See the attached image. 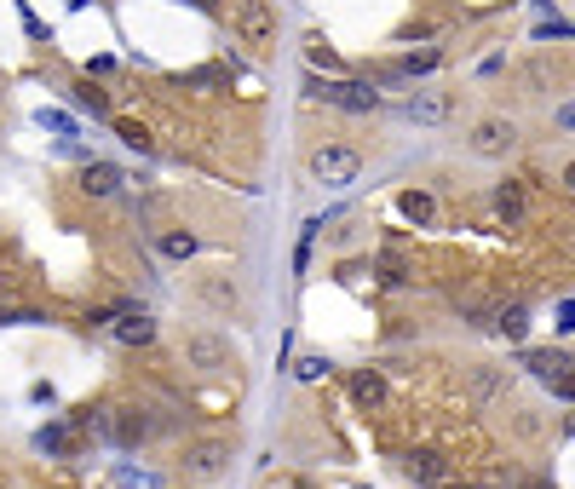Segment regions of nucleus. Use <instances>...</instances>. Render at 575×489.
<instances>
[{
	"mask_svg": "<svg viewBox=\"0 0 575 489\" xmlns=\"http://www.w3.org/2000/svg\"><path fill=\"white\" fill-rule=\"evenodd\" d=\"M35 449H41V455H69V426L64 420L41 426V432H35Z\"/></svg>",
	"mask_w": 575,
	"mask_h": 489,
	"instance_id": "4be33fe9",
	"label": "nucleus"
},
{
	"mask_svg": "<svg viewBox=\"0 0 575 489\" xmlns=\"http://www.w3.org/2000/svg\"><path fill=\"white\" fill-rule=\"evenodd\" d=\"M225 466H230V443H225V438H196V443H184V478H202V484H213Z\"/></svg>",
	"mask_w": 575,
	"mask_h": 489,
	"instance_id": "39448f33",
	"label": "nucleus"
},
{
	"mask_svg": "<svg viewBox=\"0 0 575 489\" xmlns=\"http://www.w3.org/2000/svg\"><path fill=\"white\" fill-rule=\"evenodd\" d=\"M564 190H575V162H570V167H564Z\"/></svg>",
	"mask_w": 575,
	"mask_h": 489,
	"instance_id": "473e14b6",
	"label": "nucleus"
},
{
	"mask_svg": "<svg viewBox=\"0 0 575 489\" xmlns=\"http://www.w3.org/2000/svg\"><path fill=\"white\" fill-rule=\"evenodd\" d=\"M305 64H311V75H340V70H345V64H340V52L328 47V41H322L317 29L305 35Z\"/></svg>",
	"mask_w": 575,
	"mask_h": 489,
	"instance_id": "4468645a",
	"label": "nucleus"
},
{
	"mask_svg": "<svg viewBox=\"0 0 575 489\" xmlns=\"http://www.w3.org/2000/svg\"><path fill=\"white\" fill-rule=\"evenodd\" d=\"M115 139L127 144V150H138V156H150V133L138 121H115Z\"/></svg>",
	"mask_w": 575,
	"mask_h": 489,
	"instance_id": "b1692460",
	"label": "nucleus"
},
{
	"mask_svg": "<svg viewBox=\"0 0 575 489\" xmlns=\"http://www.w3.org/2000/svg\"><path fill=\"white\" fill-rule=\"evenodd\" d=\"M110 415H115V409H81L69 426H75V432H110Z\"/></svg>",
	"mask_w": 575,
	"mask_h": 489,
	"instance_id": "a878e982",
	"label": "nucleus"
},
{
	"mask_svg": "<svg viewBox=\"0 0 575 489\" xmlns=\"http://www.w3.org/2000/svg\"><path fill=\"white\" fill-rule=\"evenodd\" d=\"M403 265H397V259H386V265H380V288H403Z\"/></svg>",
	"mask_w": 575,
	"mask_h": 489,
	"instance_id": "7c9ffc66",
	"label": "nucleus"
},
{
	"mask_svg": "<svg viewBox=\"0 0 575 489\" xmlns=\"http://www.w3.org/2000/svg\"><path fill=\"white\" fill-rule=\"evenodd\" d=\"M524 369L529 374H541V380H558V374H564V369H575V363H570V351H524Z\"/></svg>",
	"mask_w": 575,
	"mask_h": 489,
	"instance_id": "f3484780",
	"label": "nucleus"
},
{
	"mask_svg": "<svg viewBox=\"0 0 575 489\" xmlns=\"http://www.w3.org/2000/svg\"><path fill=\"white\" fill-rule=\"evenodd\" d=\"M156 248H161L167 259H179V265H184V259H196V254H202V242H196L190 231H179V225H167V231H156Z\"/></svg>",
	"mask_w": 575,
	"mask_h": 489,
	"instance_id": "dca6fc26",
	"label": "nucleus"
},
{
	"mask_svg": "<svg viewBox=\"0 0 575 489\" xmlns=\"http://www.w3.org/2000/svg\"><path fill=\"white\" fill-rule=\"evenodd\" d=\"M196 300L202 305H213V311H236V282L230 277H219V271H213V277H196Z\"/></svg>",
	"mask_w": 575,
	"mask_h": 489,
	"instance_id": "f8f14e48",
	"label": "nucleus"
},
{
	"mask_svg": "<svg viewBox=\"0 0 575 489\" xmlns=\"http://www.w3.org/2000/svg\"><path fill=\"white\" fill-rule=\"evenodd\" d=\"M495 213H501V225H524V185L518 179H506V185H495Z\"/></svg>",
	"mask_w": 575,
	"mask_h": 489,
	"instance_id": "2eb2a0df",
	"label": "nucleus"
},
{
	"mask_svg": "<svg viewBox=\"0 0 575 489\" xmlns=\"http://www.w3.org/2000/svg\"><path fill=\"white\" fill-rule=\"evenodd\" d=\"M403 116L420 121V127H443V121H449V93H409Z\"/></svg>",
	"mask_w": 575,
	"mask_h": 489,
	"instance_id": "9b49d317",
	"label": "nucleus"
},
{
	"mask_svg": "<svg viewBox=\"0 0 575 489\" xmlns=\"http://www.w3.org/2000/svg\"><path fill=\"white\" fill-rule=\"evenodd\" d=\"M397 208H403V219H414V225H432L437 202L426 196V190H403V196H397Z\"/></svg>",
	"mask_w": 575,
	"mask_h": 489,
	"instance_id": "412c9836",
	"label": "nucleus"
},
{
	"mask_svg": "<svg viewBox=\"0 0 575 489\" xmlns=\"http://www.w3.org/2000/svg\"><path fill=\"white\" fill-rule=\"evenodd\" d=\"M311 179L328 190H340V185H357V173H363V150L357 144H317L311 150Z\"/></svg>",
	"mask_w": 575,
	"mask_h": 489,
	"instance_id": "7ed1b4c3",
	"label": "nucleus"
},
{
	"mask_svg": "<svg viewBox=\"0 0 575 489\" xmlns=\"http://www.w3.org/2000/svg\"><path fill=\"white\" fill-rule=\"evenodd\" d=\"M518 144V127L512 121H501V116H489V121H478L472 127V156H506Z\"/></svg>",
	"mask_w": 575,
	"mask_h": 489,
	"instance_id": "1a4fd4ad",
	"label": "nucleus"
},
{
	"mask_svg": "<svg viewBox=\"0 0 575 489\" xmlns=\"http://www.w3.org/2000/svg\"><path fill=\"white\" fill-rule=\"evenodd\" d=\"M110 334H115V346L138 351V346H150V340H156V317H150V311H138V305H127V311L110 323Z\"/></svg>",
	"mask_w": 575,
	"mask_h": 489,
	"instance_id": "6e6552de",
	"label": "nucleus"
},
{
	"mask_svg": "<svg viewBox=\"0 0 575 489\" xmlns=\"http://www.w3.org/2000/svg\"><path fill=\"white\" fill-rule=\"evenodd\" d=\"M69 104H75V110H87V116H110V93H98V87H92V75L69 87Z\"/></svg>",
	"mask_w": 575,
	"mask_h": 489,
	"instance_id": "a211bd4d",
	"label": "nucleus"
},
{
	"mask_svg": "<svg viewBox=\"0 0 575 489\" xmlns=\"http://www.w3.org/2000/svg\"><path fill=\"white\" fill-rule=\"evenodd\" d=\"M403 472H409L414 484H443V472H449V461L443 455H432V449H414V455H403Z\"/></svg>",
	"mask_w": 575,
	"mask_h": 489,
	"instance_id": "ddd939ff",
	"label": "nucleus"
},
{
	"mask_svg": "<svg viewBox=\"0 0 575 489\" xmlns=\"http://www.w3.org/2000/svg\"><path fill=\"white\" fill-rule=\"evenodd\" d=\"M156 432H161V420L150 415V409H138V403H127V409L110 415V438L121 443V449H138V443H150Z\"/></svg>",
	"mask_w": 575,
	"mask_h": 489,
	"instance_id": "423d86ee",
	"label": "nucleus"
},
{
	"mask_svg": "<svg viewBox=\"0 0 575 489\" xmlns=\"http://www.w3.org/2000/svg\"><path fill=\"white\" fill-rule=\"evenodd\" d=\"M0 489H6V484H0Z\"/></svg>",
	"mask_w": 575,
	"mask_h": 489,
	"instance_id": "f704fd0d",
	"label": "nucleus"
},
{
	"mask_svg": "<svg viewBox=\"0 0 575 489\" xmlns=\"http://www.w3.org/2000/svg\"><path fill=\"white\" fill-rule=\"evenodd\" d=\"M225 81H230L225 64H202V70H179V75H173V87H202V93H207V87H225Z\"/></svg>",
	"mask_w": 575,
	"mask_h": 489,
	"instance_id": "aec40b11",
	"label": "nucleus"
},
{
	"mask_svg": "<svg viewBox=\"0 0 575 489\" xmlns=\"http://www.w3.org/2000/svg\"><path fill=\"white\" fill-rule=\"evenodd\" d=\"M184 363L213 380V374H230L236 357H230V340H219V334H184Z\"/></svg>",
	"mask_w": 575,
	"mask_h": 489,
	"instance_id": "20e7f679",
	"label": "nucleus"
},
{
	"mask_svg": "<svg viewBox=\"0 0 575 489\" xmlns=\"http://www.w3.org/2000/svg\"><path fill=\"white\" fill-rule=\"evenodd\" d=\"M35 121H41L46 133H64V139H75V121H69L64 110H35Z\"/></svg>",
	"mask_w": 575,
	"mask_h": 489,
	"instance_id": "bb28decb",
	"label": "nucleus"
},
{
	"mask_svg": "<svg viewBox=\"0 0 575 489\" xmlns=\"http://www.w3.org/2000/svg\"><path fill=\"white\" fill-rule=\"evenodd\" d=\"M432 489H466V484H432Z\"/></svg>",
	"mask_w": 575,
	"mask_h": 489,
	"instance_id": "72a5a7b5",
	"label": "nucleus"
},
{
	"mask_svg": "<svg viewBox=\"0 0 575 489\" xmlns=\"http://www.w3.org/2000/svg\"><path fill=\"white\" fill-rule=\"evenodd\" d=\"M512 432H518V438H541V415H535V409H518Z\"/></svg>",
	"mask_w": 575,
	"mask_h": 489,
	"instance_id": "cd10ccee",
	"label": "nucleus"
},
{
	"mask_svg": "<svg viewBox=\"0 0 575 489\" xmlns=\"http://www.w3.org/2000/svg\"><path fill=\"white\" fill-rule=\"evenodd\" d=\"M75 185H81V196H92V202H110V196H121V185H127V173H121L115 162H87V167H81V179H75Z\"/></svg>",
	"mask_w": 575,
	"mask_h": 489,
	"instance_id": "0eeeda50",
	"label": "nucleus"
},
{
	"mask_svg": "<svg viewBox=\"0 0 575 489\" xmlns=\"http://www.w3.org/2000/svg\"><path fill=\"white\" fill-rule=\"evenodd\" d=\"M351 397H357V409H386L391 403V386L380 369H357L351 374Z\"/></svg>",
	"mask_w": 575,
	"mask_h": 489,
	"instance_id": "9d476101",
	"label": "nucleus"
},
{
	"mask_svg": "<svg viewBox=\"0 0 575 489\" xmlns=\"http://www.w3.org/2000/svg\"><path fill=\"white\" fill-rule=\"evenodd\" d=\"M552 386V397H564V403H575V369H564L558 380H547Z\"/></svg>",
	"mask_w": 575,
	"mask_h": 489,
	"instance_id": "c756f323",
	"label": "nucleus"
},
{
	"mask_svg": "<svg viewBox=\"0 0 575 489\" xmlns=\"http://www.w3.org/2000/svg\"><path fill=\"white\" fill-rule=\"evenodd\" d=\"M305 104H328V110H345V116H374V110H380V93H374L368 81L305 75Z\"/></svg>",
	"mask_w": 575,
	"mask_h": 489,
	"instance_id": "f257e3e1",
	"label": "nucleus"
},
{
	"mask_svg": "<svg viewBox=\"0 0 575 489\" xmlns=\"http://www.w3.org/2000/svg\"><path fill=\"white\" fill-rule=\"evenodd\" d=\"M115 484L121 489H161L156 472H138V466H115Z\"/></svg>",
	"mask_w": 575,
	"mask_h": 489,
	"instance_id": "393cba45",
	"label": "nucleus"
},
{
	"mask_svg": "<svg viewBox=\"0 0 575 489\" xmlns=\"http://www.w3.org/2000/svg\"><path fill=\"white\" fill-rule=\"evenodd\" d=\"M558 127H570V133H575V104H564V110H558Z\"/></svg>",
	"mask_w": 575,
	"mask_h": 489,
	"instance_id": "2f4dec72",
	"label": "nucleus"
},
{
	"mask_svg": "<svg viewBox=\"0 0 575 489\" xmlns=\"http://www.w3.org/2000/svg\"><path fill=\"white\" fill-rule=\"evenodd\" d=\"M230 29H236L242 47L271 52L276 47V0H236L230 6Z\"/></svg>",
	"mask_w": 575,
	"mask_h": 489,
	"instance_id": "f03ea898",
	"label": "nucleus"
},
{
	"mask_svg": "<svg viewBox=\"0 0 575 489\" xmlns=\"http://www.w3.org/2000/svg\"><path fill=\"white\" fill-rule=\"evenodd\" d=\"M437 64H443V52H437V47H420V52H409V58H403V75H432Z\"/></svg>",
	"mask_w": 575,
	"mask_h": 489,
	"instance_id": "5701e85b",
	"label": "nucleus"
},
{
	"mask_svg": "<svg viewBox=\"0 0 575 489\" xmlns=\"http://www.w3.org/2000/svg\"><path fill=\"white\" fill-rule=\"evenodd\" d=\"M299 380H322V374H328V357H317V351H311V357H299Z\"/></svg>",
	"mask_w": 575,
	"mask_h": 489,
	"instance_id": "c85d7f7f",
	"label": "nucleus"
},
{
	"mask_svg": "<svg viewBox=\"0 0 575 489\" xmlns=\"http://www.w3.org/2000/svg\"><path fill=\"white\" fill-rule=\"evenodd\" d=\"M489 328L506 334V340H524V334H529V311H524V305H501V311L489 317Z\"/></svg>",
	"mask_w": 575,
	"mask_h": 489,
	"instance_id": "6ab92c4d",
	"label": "nucleus"
}]
</instances>
